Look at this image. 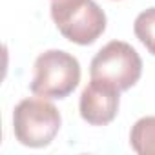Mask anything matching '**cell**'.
Segmentation results:
<instances>
[{"label":"cell","mask_w":155,"mask_h":155,"mask_svg":"<svg viewBox=\"0 0 155 155\" xmlns=\"http://www.w3.org/2000/svg\"><path fill=\"white\" fill-rule=\"evenodd\" d=\"M133 33L139 42L155 57V8H148L137 15L133 22Z\"/></svg>","instance_id":"7"},{"label":"cell","mask_w":155,"mask_h":155,"mask_svg":"<svg viewBox=\"0 0 155 155\" xmlns=\"http://www.w3.org/2000/svg\"><path fill=\"white\" fill-rule=\"evenodd\" d=\"M81 82V64L71 53L48 49L40 53L33 66L31 93L44 99H66Z\"/></svg>","instance_id":"1"},{"label":"cell","mask_w":155,"mask_h":155,"mask_svg":"<svg viewBox=\"0 0 155 155\" xmlns=\"http://www.w3.org/2000/svg\"><path fill=\"white\" fill-rule=\"evenodd\" d=\"M120 104V91L102 81H93L82 90L79 101L81 117L91 126H106L110 124L117 113Z\"/></svg>","instance_id":"5"},{"label":"cell","mask_w":155,"mask_h":155,"mask_svg":"<svg viewBox=\"0 0 155 155\" xmlns=\"http://www.w3.org/2000/svg\"><path fill=\"white\" fill-rule=\"evenodd\" d=\"M142 75V58L124 40H111L97 51L90 64V77L102 81L119 91L133 88Z\"/></svg>","instance_id":"4"},{"label":"cell","mask_w":155,"mask_h":155,"mask_svg":"<svg viewBox=\"0 0 155 155\" xmlns=\"http://www.w3.org/2000/svg\"><path fill=\"white\" fill-rule=\"evenodd\" d=\"M62 126L60 111L49 101L29 97L20 101L13 111L15 139L28 148H44L53 142Z\"/></svg>","instance_id":"3"},{"label":"cell","mask_w":155,"mask_h":155,"mask_svg":"<svg viewBox=\"0 0 155 155\" xmlns=\"http://www.w3.org/2000/svg\"><path fill=\"white\" fill-rule=\"evenodd\" d=\"M51 18L64 38L79 46L93 44L106 31V13L95 0H51Z\"/></svg>","instance_id":"2"},{"label":"cell","mask_w":155,"mask_h":155,"mask_svg":"<svg viewBox=\"0 0 155 155\" xmlns=\"http://www.w3.org/2000/svg\"><path fill=\"white\" fill-rule=\"evenodd\" d=\"M130 144L139 155H155V117H142L131 126Z\"/></svg>","instance_id":"6"}]
</instances>
